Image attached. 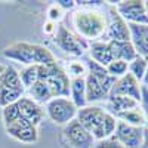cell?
<instances>
[{"instance_id":"obj_21","label":"cell","mask_w":148,"mask_h":148,"mask_svg":"<svg viewBox=\"0 0 148 148\" xmlns=\"http://www.w3.org/2000/svg\"><path fill=\"white\" fill-rule=\"evenodd\" d=\"M119 121H123L129 126H135V127H145L147 126V120H145V114L144 111L139 107L136 108H132V110H127V111H123V113L114 116Z\"/></svg>"},{"instance_id":"obj_4","label":"cell","mask_w":148,"mask_h":148,"mask_svg":"<svg viewBox=\"0 0 148 148\" xmlns=\"http://www.w3.org/2000/svg\"><path fill=\"white\" fill-rule=\"evenodd\" d=\"M84 65L88 68V74L84 77L86 101H88V104L101 101V99H107L108 93H110L111 88H113V84L117 79L110 76L105 67L96 64L90 58L86 59Z\"/></svg>"},{"instance_id":"obj_20","label":"cell","mask_w":148,"mask_h":148,"mask_svg":"<svg viewBox=\"0 0 148 148\" xmlns=\"http://www.w3.org/2000/svg\"><path fill=\"white\" fill-rule=\"evenodd\" d=\"M139 107V102H136L132 98H127V96H111V98H107V111L111 113L113 116H117L123 111H127V110H132V108H136Z\"/></svg>"},{"instance_id":"obj_17","label":"cell","mask_w":148,"mask_h":148,"mask_svg":"<svg viewBox=\"0 0 148 148\" xmlns=\"http://www.w3.org/2000/svg\"><path fill=\"white\" fill-rule=\"evenodd\" d=\"M89 58L92 61H95L96 64H99L102 67H107L111 61H114V56H113V52L110 49V45L108 42H104V40H98V42H92L89 45Z\"/></svg>"},{"instance_id":"obj_16","label":"cell","mask_w":148,"mask_h":148,"mask_svg":"<svg viewBox=\"0 0 148 148\" xmlns=\"http://www.w3.org/2000/svg\"><path fill=\"white\" fill-rule=\"evenodd\" d=\"M130 43L138 56L148 59V25H139V24H127Z\"/></svg>"},{"instance_id":"obj_26","label":"cell","mask_w":148,"mask_h":148,"mask_svg":"<svg viewBox=\"0 0 148 148\" xmlns=\"http://www.w3.org/2000/svg\"><path fill=\"white\" fill-rule=\"evenodd\" d=\"M65 73H67V76L70 79H79V77H86V74H88V68H86L84 62H80V61H73V62L68 64Z\"/></svg>"},{"instance_id":"obj_24","label":"cell","mask_w":148,"mask_h":148,"mask_svg":"<svg viewBox=\"0 0 148 148\" xmlns=\"http://www.w3.org/2000/svg\"><path fill=\"white\" fill-rule=\"evenodd\" d=\"M147 67H148V59L147 58H142V56H136L133 61H130V62H129L127 73H130L132 76L141 83L144 74L147 71Z\"/></svg>"},{"instance_id":"obj_3","label":"cell","mask_w":148,"mask_h":148,"mask_svg":"<svg viewBox=\"0 0 148 148\" xmlns=\"http://www.w3.org/2000/svg\"><path fill=\"white\" fill-rule=\"evenodd\" d=\"M3 56L10 61H16L24 67L28 65H52L56 64L55 55L42 45H33L27 42H18L8 46Z\"/></svg>"},{"instance_id":"obj_35","label":"cell","mask_w":148,"mask_h":148,"mask_svg":"<svg viewBox=\"0 0 148 148\" xmlns=\"http://www.w3.org/2000/svg\"><path fill=\"white\" fill-rule=\"evenodd\" d=\"M147 89H148V88H147Z\"/></svg>"},{"instance_id":"obj_2","label":"cell","mask_w":148,"mask_h":148,"mask_svg":"<svg viewBox=\"0 0 148 148\" xmlns=\"http://www.w3.org/2000/svg\"><path fill=\"white\" fill-rule=\"evenodd\" d=\"M76 3H82L83 6L82 9L73 14V25L76 28L79 37H82L83 40L92 42H98L99 39H102L108 27V19L102 12L92 8V5H98L99 2H92V5H89L88 2Z\"/></svg>"},{"instance_id":"obj_9","label":"cell","mask_w":148,"mask_h":148,"mask_svg":"<svg viewBox=\"0 0 148 148\" xmlns=\"http://www.w3.org/2000/svg\"><path fill=\"white\" fill-rule=\"evenodd\" d=\"M55 43L59 46V49L74 56H82L89 49V45L86 43V40H83L79 36H74L64 25H58L55 33Z\"/></svg>"},{"instance_id":"obj_6","label":"cell","mask_w":148,"mask_h":148,"mask_svg":"<svg viewBox=\"0 0 148 148\" xmlns=\"http://www.w3.org/2000/svg\"><path fill=\"white\" fill-rule=\"evenodd\" d=\"M39 80L45 82L51 89L53 98L68 96L70 98V77L65 70L58 65H39Z\"/></svg>"},{"instance_id":"obj_1","label":"cell","mask_w":148,"mask_h":148,"mask_svg":"<svg viewBox=\"0 0 148 148\" xmlns=\"http://www.w3.org/2000/svg\"><path fill=\"white\" fill-rule=\"evenodd\" d=\"M76 120L88 130L96 142L113 138L117 119L107 110L95 105H86L77 111Z\"/></svg>"},{"instance_id":"obj_25","label":"cell","mask_w":148,"mask_h":148,"mask_svg":"<svg viewBox=\"0 0 148 148\" xmlns=\"http://www.w3.org/2000/svg\"><path fill=\"white\" fill-rule=\"evenodd\" d=\"M107 71L110 76H113L116 79L121 77V76H125V74L127 73V68H129V64L125 62V61H120V59H114V61H111V62L105 67Z\"/></svg>"},{"instance_id":"obj_7","label":"cell","mask_w":148,"mask_h":148,"mask_svg":"<svg viewBox=\"0 0 148 148\" xmlns=\"http://www.w3.org/2000/svg\"><path fill=\"white\" fill-rule=\"evenodd\" d=\"M24 92L25 88L19 80L18 71L14 67L6 65V70L0 76V107L5 108L10 104H15L24 96Z\"/></svg>"},{"instance_id":"obj_8","label":"cell","mask_w":148,"mask_h":148,"mask_svg":"<svg viewBox=\"0 0 148 148\" xmlns=\"http://www.w3.org/2000/svg\"><path fill=\"white\" fill-rule=\"evenodd\" d=\"M79 108L73 104L68 96H56L45 104V114L56 125L67 126L77 116Z\"/></svg>"},{"instance_id":"obj_33","label":"cell","mask_w":148,"mask_h":148,"mask_svg":"<svg viewBox=\"0 0 148 148\" xmlns=\"http://www.w3.org/2000/svg\"><path fill=\"white\" fill-rule=\"evenodd\" d=\"M6 70V65H3V64H0V76L3 74V71Z\"/></svg>"},{"instance_id":"obj_10","label":"cell","mask_w":148,"mask_h":148,"mask_svg":"<svg viewBox=\"0 0 148 148\" xmlns=\"http://www.w3.org/2000/svg\"><path fill=\"white\" fill-rule=\"evenodd\" d=\"M114 9L127 24L148 25V16L145 14V6L142 0H123L116 5Z\"/></svg>"},{"instance_id":"obj_29","label":"cell","mask_w":148,"mask_h":148,"mask_svg":"<svg viewBox=\"0 0 148 148\" xmlns=\"http://www.w3.org/2000/svg\"><path fill=\"white\" fill-rule=\"evenodd\" d=\"M141 92H142V98H141V104L139 105H141L144 114H145V120H147V126L145 127H148V89L142 86Z\"/></svg>"},{"instance_id":"obj_19","label":"cell","mask_w":148,"mask_h":148,"mask_svg":"<svg viewBox=\"0 0 148 148\" xmlns=\"http://www.w3.org/2000/svg\"><path fill=\"white\" fill-rule=\"evenodd\" d=\"M70 99L79 110L88 105L86 101V82L84 77L70 79Z\"/></svg>"},{"instance_id":"obj_15","label":"cell","mask_w":148,"mask_h":148,"mask_svg":"<svg viewBox=\"0 0 148 148\" xmlns=\"http://www.w3.org/2000/svg\"><path fill=\"white\" fill-rule=\"evenodd\" d=\"M15 107L18 110L19 116L27 119L34 126H39V123L42 121V119L45 116V110L42 108V105H39L31 98H27V96H22L21 99H18L15 102Z\"/></svg>"},{"instance_id":"obj_22","label":"cell","mask_w":148,"mask_h":148,"mask_svg":"<svg viewBox=\"0 0 148 148\" xmlns=\"http://www.w3.org/2000/svg\"><path fill=\"white\" fill-rule=\"evenodd\" d=\"M28 95H30L31 99H33L34 102H37L39 105L49 102V101L53 98L51 89H49V86H47L45 82H42V80H37V82L31 86V88L28 89Z\"/></svg>"},{"instance_id":"obj_31","label":"cell","mask_w":148,"mask_h":148,"mask_svg":"<svg viewBox=\"0 0 148 148\" xmlns=\"http://www.w3.org/2000/svg\"><path fill=\"white\" fill-rule=\"evenodd\" d=\"M62 10H70L73 9L74 6H76V2L74 0H58V2H55Z\"/></svg>"},{"instance_id":"obj_34","label":"cell","mask_w":148,"mask_h":148,"mask_svg":"<svg viewBox=\"0 0 148 148\" xmlns=\"http://www.w3.org/2000/svg\"><path fill=\"white\" fill-rule=\"evenodd\" d=\"M144 6H145V14L148 16V0H145V2H144Z\"/></svg>"},{"instance_id":"obj_13","label":"cell","mask_w":148,"mask_h":148,"mask_svg":"<svg viewBox=\"0 0 148 148\" xmlns=\"http://www.w3.org/2000/svg\"><path fill=\"white\" fill-rule=\"evenodd\" d=\"M64 135L73 148H93L96 141L80 123L74 119L64 129Z\"/></svg>"},{"instance_id":"obj_32","label":"cell","mask_w":148,"mask_h":148,"mask_svg":"<svg viewBox=\"0 0 148 148\" xmlns=\"http://www.w3.org/2000/svg\"><path fill=\"white\" fill-rule=\"evenodd\" d=\"M141 148H148V127H144V142Z\"/></svg>"},{"instance_id":"obj_11","label":"cell","mask_w":148,"mask_h":148,"mask_svg":"<svg viewBox=\"0 0 148 148\" xmlns=\"http://www.w3.org/2000/svg\"><path fill=\"white\" fill-rule=\"evenodd\" d=\"M142 86L141 83L135 79L130 73H126L125 76L119 77L113 88H111L110 93H108V98L111 96H127V98H132V99H135L136 102L141 104V98H142Z\"/></svg>"},{"instance_id":"obj_12","label":"cell","mask_w":148,"mask_h":148,"mask_svg":"<svg viewBox=\"0 0 148 148\" xmlns=\"http://www.w3.org/2000/svg\"><path fill=\"white\" fill-rule=\"evenodd\" d=\"M113 138L125 148H141L144 142V127L129 126L126 123L117 120Z\"/></svg>"},{"instance_id":"obj_28","label":"cell","mask_w":148,"mask_h":148,"mask_svg":"<svg viewBox=\"0 0 148 148\" xmlns=\"http://www.w3.org/2000/svg\"><path fill=\"white\" fill-rule=\"evenodd\" d=\"M93 148H125V147L121 144H119L114 138H110V139H105V141L96 142Z\"/></svg>"},{"instance_id":"obj_18","label":"cell","mask_w":148,"mask_h":148,"mask_svg":"<svg viewBox=\"0 0 148 148\" xmlns=\"http://www.w3.org/2000/svg\"><path fill=\"white\" fill-rule=\"evenodd\" d=\"M110 49L113 52L114 59H120V61H125V62H130L135 58L138 56V53L135 52V49L132 46L130 42H116V40H110L108 42Z\"/></svg>"},{"instance_id":"obj_14","label":"cell","mask_w":148,"mask_h":148,"mask_svg":"<svg viewBox=\"0 0 148 148\" xmlns=\"http://www.w3.org/2000/svg\"><path fill=\"white\" fill-rule=\"evenodd\" d=\"M116 40V42H130V34L127 28V22L123 19L114 8H111L110 10V21L108 27L104 36V42Z\"/></svg>"},{"instance_id":"obj_30","label":"cell","mask_w":148,"mask_h":148,"mask_svg":"<svg viewBox=\"0 0 148 148\" xmlns=\"http://www.w3.org/2000/svg\"><path fill=\"white\" fill-rule=\"evenodd\" d=\"M56 28H58V25H56L55 22H52V21H46V22L43 24V33L47 34V36L55 34V33H56Z\"/></svg>"},{"instance_id":"obj_27","label":"cell","mask_w":148,"mask_h":148,"mask_svg":"<svg viewBox=\"0 0 148 148\" xmlns=\"http://www.w3.org/2000/svg\"><path fill=\"white\" fill-rule=\"evenodd\" d=\"M64 16V10L61 9L56 3H52L47 9V21H52V22H59Z\"/></svg>"},{"instance_id":"obj_5","label":"cell","mask_w":148,"mask_h":148,"mask_svg":"<svg viewBox=\"0 0 148 148\" xmlns=\"http://www.w3.org/2000/svg\"><path fill=\"white\" fill-rule=\"evenodd\" d=\"M3 125L9 136L22 142V144H34L39 141V132L37 126L30 123L27 119L19 116L15 104H10L2 111Z\"/></svg>"},{"instance_id":"obj_23","label":"cell","mask_w":148,"mask_h":148,"mask_svg":"<svg viewBox=\"0 0 148 148\" xmlns=\"http://www.w3.org/2000/svg\"><path fill=\"white\" fill-rule=\"evenodd\" d=\"M18 74H19V80H21L22 86L25 89H30L31 86L39 80V65L24 67L21 71H18Z\"/></svg>"}]
</instances>
